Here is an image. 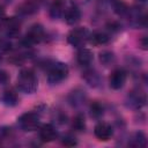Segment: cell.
I'll use <instances>...</instances> for the list:
<instances>
[{
	"instance_id": "6da1fadb",
	"label": "cell",
	"mask_w": 148,
	"mask_h": 148,
	"mask_svg": "<svg viewBox=\"0 0 148 148\" xmlns=\"http://www.w3.org/2000/svg\"><path fill=\"white\" fill-rule=\"evenodd\" d=\"M17 88L24 94H34L38 88V79L30 68L22 69L17 75Z\"/></svg>"
},
{
	"instance_id": "7a4b0ae2",
	"label": "cell",
	"mask_w": 148,
	"mask_h": 148,
	"mask_svg": "<svg viewBox=\"0 0 148 148\" xmlns=\"http://www.w3.org/2000/svg\"><path fill=\"white\" fill-rule=\"evenodd\" d=\"M69 73L68 66L64 62H53L47 69V81L51 84H58L67 79Z\"/></svg>"
},
{
	"instance_id": "3957f363",
	"label": "cell",
	"mask_w": 148,
	"mask_h": 148,
	"mask_svg": "<svg viewBox=\"0 0 148 148\" xmlns=\"http://www.w3.org/2000/svg\"><path fill=\"white\" fill-rule=\"evenodd\" d=\"M45 36V31H44V28L36 23V24H32L29 30L27 31L22 43L24 44V46H31V45H35V44H38L43 40Z\"/></svg>"
},
{
	"instance_id": "277c9868",
	"label": "cell",
	"mask_w": 148,
	"mask_h": 148,
	"mask_svg": "<svg viewBox=\"0 0 148 148\" xmlns=\"http://www.w3.org/2000/svg\"><path fill=\"white\" fill-rule=\"evenodd\" d=\"M89 38V31L87 28H74L67 35V42L74 47H82Z\"/></svg>"
},
{
	"instance_id": "5b68a950",
	"label": "cell",
	"mask_w": 148,
	"mask_h": 148,
	"mask_svg": "<svg viewBox=\"0 0 148 148\" xmlns=\"http://www.w3.org/2000/svg\"><path fill=\"white\" fill-rule=\"evenodd\" d=\"M17 124L25 132L36 131L39 127V116L35 112H25L18 117Z\"/></svg>"
},
{
	"instance_id": "8992f818",
	"label": "cell",
	"mask_w": 148,
	"mask_h": 148,
	"mask_svg": "<svg viewBox=\"0 0 148 148\" xmlns=\"http://www.w3.org/2000/svg\"><path fill=\"white\" fill-rule=\"evenodd\" d=\"M127 79V74L123 68H117L112 71V73L109 76V84L110 88L113 90H119L124 87Z\"/></svg>"
},
{
	"instance_id": "52a82bcc",
	"label": "cell",
	"mask_w": 148,
	"mask_h": 148,
	"mask_svg": "<svg viewBox=\"0 0 148 148\" xmlns=\"http://www.w3.org/2000/svg\"><path fill=\"white\" fill-rule=\"evenodd\" d=\"M3 25V30H5V35L8 38H14L17 37L20 35V30H21V22L18 18L16 17H9L3 20L2 22Z\"/></svg>"
},
{
	"instance_id": "ba28073f",
	"label": "cell",
	"mask_w": 148,
	"mask_h": 148,
	"mask_svg": "<svg viewBox=\"0 0 148 148\" xmlns=\"http://www.w3.org/2000/svg\"><path fill=\"white\" fill-rule=\"evenodd\" d=\"M94 134L99 141H108L111 139V136L113 134V130L109 123L99 121L98 124H96V126L94 128Z\"/></svg>"
},
{
	"instance_id": "9c48e42d",
	"label": "cell",
	"mask_w": 148,
	"mask_h": 148,
	"mask_svg": "<svg viewBox=\"0 0 148 148\" xmlns=\"http://www.w3.org/2000/svg\"><path fill=\"white\" fill-rule=\"evenodd\" d=\"M58 136V132L52 124H44L39 127V138L43 142L54 141Z\"/></svg>"
},
{
	"instance_id": "30bf717a",
	"label": "cell",
	"mask_w": 148,
	"mask_h": 148,
	"mask_svg": "<svg viewBox=\"0 0 148 148\" xmlns=\"http://www.w3.org/2000/svg\"><path fill=\"white\" fill-rule=\"evenodd\" d=\"M62 17L65 18V21H66L67 24L74 25V24H76L80 21V18H81V12H80V9L75 5H71V6L66 7V10H65Z\"/></svg>"
},
{
	"instance_id": "8fae6325",
	"label": "cell",
	"mask_w": 148,
	"mask_h": 148,
	"mask_svg": "<svg viewBox=\"0 0 148 148\" xmlns=\"http://www.w3.org/2000/svg\"><path fill=\"white\" fill-rule=\"evenodd\" d=\"M66 10V2L65 0H53L50 6V16L52 18H60L64 16Z\"/></svg>"
},
{
	"instance_id": "7c38bea8",
	"label": "cell",
	"mask_w": 148,
	"mask_h": 148,
	"mask_svg": "<svg viewBox=\"0 0 148 148\" xmlns=\"http://www.w3.org/2000/svg\"><path fill=\"white\" fill-rule=\"evenodd\" d=\"M128 103L134 109H141L146 104V96L141 91H131L128 95Z\"/></svg>"
},
{
	"instance_id": "4fadbf2b",
	"label": "cell",
	"mask_w": 148,
	"mask_h": 148,
	"mask_svg": "<svg viewBox=\"0 0 148 148\" xmlns=\"http://www.w3.org/2000/svg\"><path fill=\"white\" fill-rule=\"evenodd\" d=\"M94 60V54L89 49L81 47L76 54V61L81 66H89Z\"/></svg>"
},
{
	"instance_id": "5bb4252c",
	"label": "cell",
	"mask_w": 148,
	"mask_h": 148,
	"mask_svg": "<svg viewBox=\"0 0 148 148\" xmlns=\"http://www.w3.org/2000/svg\"><path fill=\"white\" fill-rule=\"evenodd\" d=\"M88 40L96 46H101L104 45L109 42V35L103 32V31H94L92 34H89V38Z\"/></svg>"
},
{
	"instance_id": "9a60e30c",
	"label": "cell",
	"mask_w": 148,
	"mask_h": 148,
	"mask_svg": "<svg viewBox=\"0 0 148 148\" xmlns=\"http://www.w3.org/2000/svg\"><path fill=\"white\" fill-rule=\"evenodd\" d=\"M128 146L135 148H143L147 146V138L142 132H135L128 141Z\"/></svg>"
},
{
	"instance_id": "2e32d148",
	"label": "cell",
	"mask_w": 148,
	"mask_h": 148,
	"mask_svg": "<svg viewBox=\"0 0 148 148\" xmlns=\"http://www.w3.org/2000/svg\"><path fill=\"white\" fill-rule=\"evenodd\" d=\"M2 103L7 106H15L18 103V96L13 89H7L2 94Z\"/></svg>"
},
{
	"instance_id": "e0dca14e",
	"label": "cell",
	"mask_w": 148,
	"mask_h": 148,
	"mask_svg": "<svg viewBox=\"0 0 148 148\" xmlns=\"http://www.w3.org/2000/svg\"><path fill=\"white\" fill-rule=\"evenodd\" d=\"M83 77H84V80H86L90 86H92V87H97V86L101 83V77H99V75H98L95 71H92V69L86 71L84 74H83Z\"/></svg>"
},
{
	"instance_id": "ac0fdd59",
	"label": "cell",
	"mask_w": 148,
	"mask_h": 148,
	"mask_svg": "<svg viewBox=\"0 0 148 148\" xmlns=\"http://www.w3.org/2000/svg\"><path fill=\"white\" fill-rule=\"evenodd\" d=\"M114 54L111 51H103L99 53V61L104 66H110L114 62Z\"/></svg>"
},
{
	"instance_id": "d6986e66",
	"label": "cell",
	"mask_w": 148,
	"mask_h": 148,
	"mask_svg": "<svg viewBox=\"0 0 148 148\" xmlns=\"http://www.w3.org/2000/svg\"><path fill=\"white\" fill-rule=\"evenodd\" d=\"M72 127H73L75 131H77V132L84 131V128H86V121H84L83 114L79 113V114H76V116L74 117L73 123H72Z\"/></svg>"
},
{
	"instance_id": "ffe728a7",
	"label": "cell",
	"mask_w": 148,
	"mask_h": 148,
	"mask_svg": "<svg viewBox=\"0 0 148 148\" xmlns=\"http://www.w3.org/2000/svg\"><path fill=\"white\" fill-rule=\"evenodd\" d=\"M103 111H104V109H103L102 104H99L98 102H94L90 105V112L94 118H99L103 114Z\"/></svg>"
},
{
	"instance_id": "44dd1931",
	"label": "cell",
	"mask_w": 148,
	"mask_h": 148,
	"mask_svg": "<svg viewBox=\"0 0 148 148\" xmlns=\"http://www.w3.org/2000/svg\"><path fill=\"white\" fill-rule=\"evenodd\" d=\"M61 143L64 146H67V147H73L75 146L77 142H76V139L75 136H73L72 134H65L61 139Z\"/></svg>"
},
{
	"instance_id": "7402d4cb",
	"label": "cell",
	"mask_w": 148,
	"mask_h": 148,
	"mask_svg": "<svg viewBox=\"0 0 148 148\" xmlns=\"http://www.w3.org/2000/svg\"><path fill=\"white\" fill-rule=\"evenodd\" d=\"M72 96H73V98L71 99V102H72L74 105L81 104V103L83 102V97H84V95L82 94V91H80V92H77V91H73V92H72Z\"/></svg>"
},
{
	"instance_id": "603a6c76",
	"label": "cell",
	"mask_w": 148,
	"mask_h": 148,
	"mask_svg": "<svg viewBox=\"0 0 148 148\" xmlns=\"http://www.w3.org/2000/svg\"><path fill=\"white\" fill-rule=\"evenodd\" d=\"M9 80H10V76H9L8 72L5 69H0V84L1 86L7 84L9 82Z\"/></svg>"
},
{
	"instance_id": "cb8c5ba5",
	"label": "cell",
	"mask_w": 148,
	"mask_h": 148,
	"mask_svg": "<svg viewBox=\"0 0 148 148\" xmlns=\"http://www.w3.org/2000/svg\"><path fill=\"white\" fill-rule=\"evenodd\" d=\"M138 1H140V2H145L146 0H138Z\"/></svg>"
},
{
	"instance_id": "d4e9b609",
	"label": "cell",
	"mask_w": 148,
	"mask_h": 148,
	"mask_svg": "<svg viewBox=\"0 0 148 148\" xmlns=\"http://www.w3.org/2000/svg\"><path fill=\"white\" fill-rule=\"evenodd\" d=\"M0 60H1V56H0Z\"/></svg>"
}]
</instances>
